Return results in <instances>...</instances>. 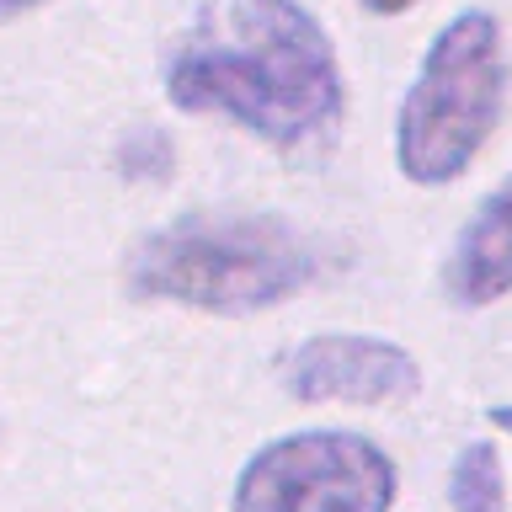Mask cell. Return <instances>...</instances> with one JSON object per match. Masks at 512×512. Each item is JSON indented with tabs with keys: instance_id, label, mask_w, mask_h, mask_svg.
<instances>
[{
	"instance_id": "cell-1",
	"label": "cell",
	"mask_w": 512,
	"mask_h": 512,
	"mask_svg": "<svg viewBox=\"0 0 512 512\" xmlns=\"http://www.w3.org/2000/svg\"><path fill=\"white\" fill-rule=\"evenodd\" d=\"M182 112H219L272 144H299L342 112V64L299 0H224L166 64Z\"/></svg>"
},
{
	"instance_id": "cell-2",
	"label": "cell",
	"mask_w": 512,
	"mask_h": 512,
	"mask_svg": "<svg viewBox=\"0 0 512 512\" xmlns=\"http://www.w3.org/2000/svg\"><path fill=\"white\" fill-rule=\"evenodd\" d=\"M310 278V240L294 235L283 219L256 214H187L128 251V288L139 299H166L214 315L272 310Z\"/></svg>"
},
{
	"instance_id": "cell-3",
	"label": "cell",
	"mask_w": 512,
	"mask_h": 512,
	"mask_svg": "<svg viewBox=\"0 0 512 512\" xmlns=\"http://www.w3.org/2000/svg\"><path fill=\"white\" fill-rule=\"evenodd\" d=\"M507 102V54L491 11H459L432 38L395 118V160L416 187H443L486 150Z\"/></svg>"
},
{
	"instance_id": "cell-4",
	"label": "cell",
	"mask_w": 512,
	"mask_h": 512,
	"mask_svg": "<svg viewBox=\"0 0 512 512\" xmlns=\"http://www.w3.org/2000/svg\"><path fill=\"white\" fill-rule=\"evenodd\" d=\"M395 459L363 432H294L246 459L235 512H390Z\"/></svg>"
},
{
	"instance_id": "cell-5",
	"label": "cell",
	"mask_w": 512,
	"mask_h": 512,
	"mask_svg": "<svg viewBox=\"0 0 512 512\" xmlns=\"http://www.w3.org/2000/svg\"><path fill=\"white\" fill-rule=\"evenodd\" d=\"M422 368L400 342L384 336L326 331L283 358V390L294 400H347V406H390L416 395Z\"/></svg>"
},
{
	"instance_id": "cell-6",
	"label": "cell",
	"mask_w": 512,
	"mask_h": 512,
	"mask_svg": "<svg viewBox=\"0 0 512 512\" xmlns=\"http://www.w3.org/2000/svg\"><path fill=\"white\" fill-rule=\"evenodd\" d=\"M448 294L459 304H496L512 294V176L496 182L448 251Z\"/></svg>"
},
{
	"instance_id": "cell-7",
	"label": "cell",
	"mask_w": 512,
	"mask_h": 512,
	"mask_svg": "<svg viewBox=\"0 0 512 512\" xmlns=\"http://www.w3.org/2000/svg\"><path fill=\"white\" fill-rule=\"evenodd\" d=\"M448 502H454V512H507V475L491 443H464L454 454Z\"/></svg>"
},
{
	"instance_id": "cell-8",
	"label": "cell",
	"mask_w": 512,
	"mask_h": 512,
	"mask_svg": "<svg viewBox=\"0 0 512 512\" xmlns=\"http://www.w3.org/2000/svg\"><path fill=\"white\" fill-rule=\"evenodd\" d=\"M123 166H134L128 176H155V171H166V166H171V144L160 139L155 128H139V134L123 144Z\"/></svg>"
},
{
	"instance_id": "cell-9",
	"label": "cell",
	"mask_w": 512,
	"mask_h": 512,
	"mask_svg": "<svg viewBox=\"0 0 512 512\" xmlns=\"http://www.w3.org/2000/svg\"><path fill=\"white\" fill-rule=\"evenodd\" d=\"M368 11H379V16H395V11H411L416 0H363Z\"/></svg>"
},
{
	"instance_id": "cell-10",
	"label": "cell",
	"mask_w": 512,
	"mask_h": 512,
	"mask_svg": "<svg viewBox=\"0 0 512 512\" xmlns=\"http://www.w3.org/2000/svg\"><path fill=\"white\" fill-rule=\"evenodd\" d=\"M32 6H43V0H0V22H11V16H22Z\"/></svg>"
},
{
	"instance_id": "cell-11",
	"label": "cell",
	"mask_w": 512,
	"mask_h": 512,
	"mask_svg": "<svg viewBox=\"0 0 512 512\" xmlns=\"http://www.w3.org/2000/svg\"><path fill=\"white\" fill-rule=\"evenodd\" d=\"M491 422H496V427H507V432H512V406H491Z\"/></svg>"
}]
</instances>
